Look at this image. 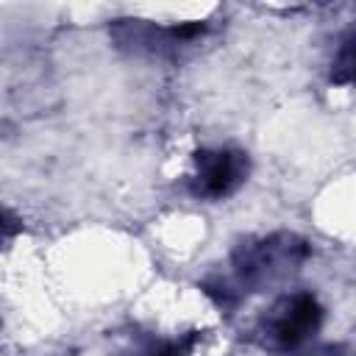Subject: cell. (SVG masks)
<instances>
[{
    "label": "cell",
    "instance_id": "6da1fadb",
    "mask_svg": "<svg viewBox=\"0 0 356 356\" xmlns=\"http://www.w3.org/2000/svg\"><path fill=\"white\" fill-rule=\"evenodd\" d=\"M320 320H323V306L312 292H295L289 298H281L261 320L264 345L275 350H292L317 331Z\"/></svg>",
    "mask_w": 356,
    "mask_h": 356
},
{
    "label": "cell",
    "instance_id": "7a4b0ae2",
    "mask_svg": "<svg viewBox=\"0 0 356 356\" xmlns=\"http://www.w3.org/2000/svg\"><path fill=\"white\" fill-rule=\"evenodd\" d=\"M306 256V245L289 234H278L270 239H261L259 245H242L234 253V267L242 281L256 284L270 275L292 270Z\"/></svg>",
    "mask_w": 356,
    "mask_h": 356
},
{
    "label": "cell",
    "instance_id": "3957f363",
    "mask_svg": "<svg viewBox=\"0 0 356 356\" xmlns=\"http://www.w3.org/2000/svg\"><path fill=\"white\" fill-rule=\"evenodd\" d=\"M195 195L200 197H225L231 195L248 175V156L242 150H200L195 156Z\"/></svg>",
    "mask_w": 356,
    "mask_h": 356
},
{
    "label": "cell",
    "instance_id": "277c9868",
    "mask_svg": "<svg viewBox=\"0 0 356 356\" xmlns=\"http://www.w3.org/2000/svg\"><path fill=\"white\" fill-rule=\"evenodd\" d=\"M331 78L337 83H350L353 78V33L348 31V36L342 39V47H339V56L334 58V72Z\"/></svg>",
    "mask_w": 356,
    "mask_h": 356
},
{
    "label": "cell",
    "instance_id": "5b68a950",
    "mask_svg": "<svg viewBox=\"0 0 356 356\" xmlns=\"http://www.w3.org/2000/svg\"><path fill=\"white\" fill-rule=\"evenodd\" d=\"M186 345H181V342H153V345L142 348L136 356H184Z\"/></svg>",
    "mask_w": 356,
    "mask_h": 356
},
{
    "label": "cell",
    "instance_id": "8992f818",
    "mask_svg": "<svg viewBox=\"0 0 356 356\" xmlns=\"http://www.w3.org/2000/svg\"><path fill=\"white\" fill-rule=\"evenodd\" d=\"M11 231H14V217H11V214H6V211H0V242H3Z\"/></svg>",
    "mask_w": 356,
    "mask_h": 356
},
{
    "label": "cell",
    "instance_id": "52a82bcc",
    "mask_svg": "<svg viewBox=\"0 0 356 356\" xmlns=\"http://www.w3.org/2000/svg\"><path fill=\"white\" fill-rule=\"evenodd\" d=\"M339 353H342L339 348L328 345V348H320V350H314V353H309V356H339Z\"/></svg>",
    "mask_w": 356,
    "mask_h": 356
}]
</instances>
